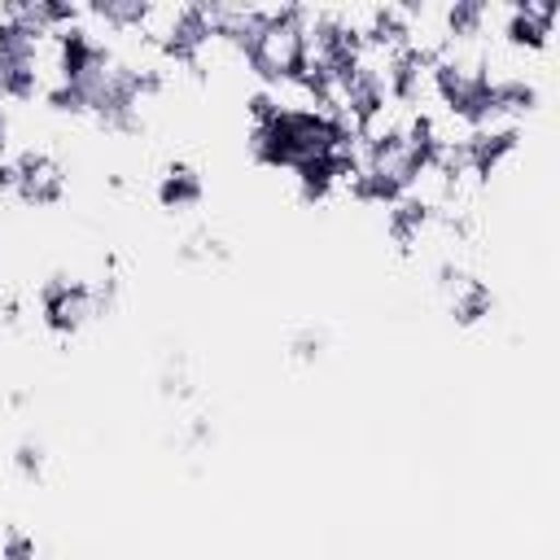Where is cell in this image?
I'll use <instances>...</instances> for the list:
<instances>
[{
    "mask_svg": "<svg viewBox=\"0 0 560 560\" xmlns=\"http://www.w3.org/2000/svg\"><path fill=\"white\" fill-rule=\"evenodd\" d=\"M245 52H249V66H254L258 83L262 79H280V74H298V61H302V26H298L293 4H284L271 18H262L249 31Z\"/></svg>",
    "mask_w": 560,
    "mask_h": 560,
    "instance_id": "cell-1",
    "label": "cell"
}]
</instances>
